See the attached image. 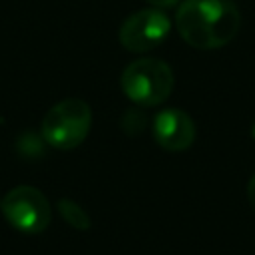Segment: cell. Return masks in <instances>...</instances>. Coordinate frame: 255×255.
Segmentation results:
<instances>
[{"label":"cell","mask_w":255,"mask_h":255,"mask_svg":"<svg viewBox=\"0 0 255 255\" xmlns=\"http://www.w3.org/2000/svg\"><path fill=\"white\" fill-rule=\"evenodd\" d=\"M239 10L231 0H181L175 14L179 36L197 50L229 44L239 30Z\"/></svg>","instance_id":"cell-1"},{"label":"cell","mask_w":255,"mask_h":255,"mask_svg":"<svg viewBox=\"0 0 255 255\" xmlns=\"http://www.w3.org/2000/svg\"><path fill=\"white\" fill-rule=\"evenodd\" d=\"M122 90L139 106H157L165 102L173 90V72L163 60H135L122 74Z\"/></svg>","instance_id":"cell-2"},{"label":"cell","mask_w":255,"mask_h":255,"mask_svg":"<svg viewBox=\"0 0 255 255\" xmlns=\"http://www.w3.org/2000/svg\"><path fill=\"white\" fill-rule=\"evenodd\" d=\"M92 126V110L80 98L58 102L42 120V135L56 149L80 145Z\"/></svg>","instance_id":"cell-3"},{"label":"cell","mask_w":255,"mask_h":255,"mask_svg":"<svg viewBox=\"0 0 255 255\" xmlns=\"http://www.w3.org/2000/svg\"><path fill=\"white\" fill-rule=\"evenodd\" d=\"M2 213L8 223L22 233H42L50 223V203L32 185H18L2 199Z\"/></svg>","instance_id":"cell-4"},{"label":"cell","mask_w":255,"mask_h":255,"mask_svg":"<svg viewBox=\"0 0 255 255\" xmlns=\"http://www.w3.org/2000/svg\"><path fill=\"white\" fill-rule=\"evenodd\" d=\"M171 30L169 18L157 10H139L131 14L120 28V42L129 52H147L159 46Z\"/></svg>","instance_id":"cell-5"},{"label":"cell","mask_w":255,"mask_h":255,"mask_svg":"<svg viewBox=\"0 0 255 255\" xmlns=\"http://www.w3.org/2000/svg\"><path fill=\"white\" fill-rule=\"evenodd\" d=\"M153 137L167 151L187 149L195 139V124L183 110H163L153 120Z\"/></svg>","instance_id":"cell-6"},{"label":"cell","mask_w":255,"mask_h":255,"mask_svg":"<svg viewBox=\"0 0 255 255\" xmlns=\"http://www.w3.org/2000/svg\"><path fill=\"white\" fill-rule=\"evenodd\" d=\"M58 211L60 215L74 227V229H80V231H86L90 229L92 221H90V215L86 213V209L76 203L74 199H60L58 201Z\"/></svg>","instance_id":"cell-7"},{"label":"cell","mask_w":255,"mask_h":255,"mask_svg":"<svg viewBox=\"0 0 255 255\" xmlns=\"http://www.w3.org/2000/svg\"><path fill=\"white\" fill-rule=\"evenodd\" d=\"M151 6H155L157 10L159 8H173V6H177L179 4V0H147Z\"/></svg>","instance_id":"cell-8"},{"label":"cell","mask_w":255,"mask_h":255,"mask_svg":"<svg viewBox=\"0 0 255 255\" xmlns=\"http://www.w3.org/2000/svg\"><path fill=\"white\" fill-rule=\"evenodd\" d=\"M247 199H249V203L255 207V175L249 179V183H247Z\"/></svg>","instance_id":"cell-9"},{"label":"cell","mask_w":255,"mask_h":255,"mask_svg":"<svg viewBox=\"0 0 255 255\" xmlns=\"http://www.w3.org/2000/svg\"><path fill=\"white\" fill-rule=\"evenodd\" d=\"M251 135L255 137V124H253V128H251Z\"/></svg>","instance_id":"cell-10"}]
</instances>
